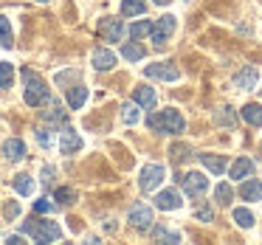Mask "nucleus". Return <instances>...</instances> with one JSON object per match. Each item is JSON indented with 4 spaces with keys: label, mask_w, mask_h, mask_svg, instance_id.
<instances>
[{
    "label": "nucleus",
    "mask_w": 262,
    "mask_h": 245,
    "mask_svg": "<svg viewBox=\"0 0 262 245\" xmlns=\"http://www.w3.org/2000/svg\"><path fill=\"white\" fill-rule=\"evenodd\" d=\"M3 155H6V161L26 158V144L20 141V138H6V141H3Z\"/></svg>",
    "instance_id": "obj_15"
},
{
    "label": "nucleus",
    "mask_w": 262,
    "mask_h": 245,
    "mask_svg": "<svg viewBox=\"0 0 262 245\" xmlns=\"http://www.w3.org/2000/svg\"><path fill=\"white\" fill-rule=\"evenodd\" d=\"M144 12H147L144 0H121V14L124 17H141Z\"/></svg>",
    "instance_id": "obj_22"
},
{
    "label": "nucleus",
    "mask_w": 262,
    "mask_h": 245,
    "mask_svg": "<svg viewBox=\"0 0 262 245\" xmlns=\"http://www.w3.org/2000/svg\"><path fill=\"white\" fill-rule=\"evenodd\" d=\"M133 102H138V104H141V107L152 110L158 99H155V91H152V87L141 85V87H136V91H133Z\"/></svg>",
    "instance_id": "obj_17"
},
{
    "label": "nucleus",
    "mask_w": 262,
    "mask_h": 245,
    "mask_svg": "<svg viewBox=\"0 0 262 245\" xmlns=\"http://www.w3.org/2000/svg\"><path fill=\"white\" fill-rule=\"evenodd\" d=\"M37 141H40V147H51L54 144V136H51V130H48V127H40V130H37Z\"/></svg>",
    "instance_id": "obj_33"
},
{
    "label": "nucleus",
    "mask_w": 262,
    "mask_h": 245,
    "mask_svg": "<svg viewBox=\"0 0 262 245\" xmlns=\"http://www.w3.org/2000/svg\"><path fill=\"white\" fill-rule=\"evenodd\" d=\"M152 234H155V239H161V242H172V245L181 242V234H178V231H169V228H164V226H158Z\"/></svg>",
    "instance_id": "obj_29"
},
{
    "label": "nucleus",
    "mask_w": 262,
    "mask_h": 245,
    "mask_svg": "<svg viewBox=\"0 0 262 245\" xmlns=\"http://www.w3.org/2000/svg\"><path fill=\"white\" fill-rule=\"evenodd\" d=\"M0 48H14V34H12V23L9 17H0Z\"/></svg>",
    "instance_id": "obj_24"
},
{
    "label": "nucleus",
    "mask_w": 262,
    "mask_h": 245,
    "mask_svg": "<svg viewBox=\"0 0 262 245\" xmlns=\"http://www.w3.org/2000/svg\"><path fill=\"white\" fill-rule=\"evenodd\" d=\"M88 102V87L85 85H76L68 91V107L71 110H82V104Z\"/></svg>",
    "instance_id": "obj_19"
},
{
    "label": "nucleus",
    "mask_w": 262,
    "mask_h": 245,
    "mask_svg": "<svg viewBox=\"0 0 262 245\" xmlns=\"http://www.w3.org/2000/svg\"><path fill=\"white\" fill-rule=\"evenodd\" d=\"M200 164L206 166V169L211 172V175H223V172H226V158H223V155H200Z\"/></svg>",
    "instance_id": "obj_18"
},
{
    "label": "nucleus",
    "mask_w": 262,
    "mask_h": 245,
    "mask_svg": "<svg viewBox=\"0 0 262 245\" xmlns=\"http://www.w3.org/2000/svg\"><path fill=\"white\" fill-rule=\"evenodd\" d=\"M141 104L138 102H127V104H121V121H124V124H138V121H141Z\"/></svg>",
    "instance_id": "obj_20"
},
{
    "label": "nucleus",
    "mask_w": 262,
    "mask_h": 245,
    "mask_svg": "<svg viewBox=\"0 0 262 245\" xmlns=\"http://www.w3.org/2000/svg\"><path fill=\"white\" fill-rule=\"evenodd\" d=\"M181 192H175V189H164V192H158V197H155V206H158L161 211H178L181 209Z\"/></svg>",
    "instance_id": "obj_11"
},
{
    "label": "nucleus",
    "mask_w": 262,
    "mask_h": 245,
    "mask_svg": "<svg viewBox=\"0 0 262 245\" xmlns=\"http://www.w3.org/2000/svg\"><path fill=\"white\" fill-rule=\"evenodd\" d=\"M149 127L158 132H166V136H178V132L186 130V121L178 110H161V113H152L149 116Z\"/></svg>",
    "instance_id": "obj_2"
},
{
    "label": "nucleus",
    "mask_w": 262,
    "mask_h": 245,
    "mask_svg": "<svg viewBox=\"0 0 262 245\" xmlns=\"http://www.w3.org/2000/svg\"><path fill=\"white\" fill-rule=\"evenodd\" d=\"M121 54H124V59H130V62H138V59H144V54H147V51H144V46H138V40H133V42H127V46H124V51H121Z\"/></svg>",
    "instance_id": "obj_27"
},
{
    "label": "nucleus",
    "mask_w": 262,
    "mask_h": 245,
    "mask_svg": "<svg viewBox=\"0 0 262 245\" xmlns=\"http://www.w3.org/2000/svg\"><path fill=\"white\" fill-rule=\"evenodd\" d=\"M12 82H14V68H12V62L0 59V87H12Z\"/></svg>",
    "instance_id": "obj_28"
},
{
    "label": "nucleus",
    "mask_w": 262,
    "mask_h": 245,
    "mask_svg": "<svg viewBox=\"0 0 262 245\" xmlns=\"http://www.w3.org/2000/svg\"><path fill=\"white\" fill-rule=\"evenodd\" d=\"M54 166H42V172H40V177H42V186H51L54 183Z\"/></svg>",
    "instance_id": "obj_37"
},
{
    "label": "nucleus",
    "mask_w": 262,
    "mask_h": 245,
    "mask_svg": "<svg viewBox=\"0 0 262 245\" xmlns=\"http://www.w3.org/2000/svg\"><path fill=\"white\" fill-rule=\"evenodd\" d=\"M181 186L189 197H198V194H203L206 189H209V177H206L203 172H186V175L181 177Z\"/></svg>",
    "instance_id": "obj_6"
},
{
    "label": "nucleus",
    "mask_w": 262,
    "mask_h": 245,
    "mask_svg": "<svg viewBox=\"0 0 262 245\" xmlns=\"http://www.w3.org/2000/svg\"><path fill=\"white\" fill-rule=\"evenodd\" d=\"M214 197H217V203H220V206H228V203H231V197H234V189L228 186V183H220V186L214 189Z\"/></svg>",
    "instance_id": "obj_30"
},
{
    "label": "nucleus",
    "mask_w": 262,
    "mask_h": 245,
    "mask_svg": "<svg viewBox=\"0 0 262 245\" xmlns=\"http://www.w3.org/2000/svg\"><path fill=\"white\" fill-rule=\"evenodd\" d=\"M256 82H259V71L251 68V65L234 74V87H237V91H254Z\"/></svg>",
    "instance_id": "obj_10"
},
{
    "label": "nucleus",
    "mask_w": 262,
    "mask_h": 245,
    "mask_svg": "<svg viewBox=\"0 0 262 245\" xmlns=\"http://www.w3.org/2000/svg\"><path fill=\"white\" fill-rule=\"evenodd\" d=\"M251 175H254V161L251 158L243 155V158H237L231 164V177L234 181H245V177H251Z\"/></svg>",
    "instance_id": "obj_14"
},
{
    "label": "nucleus",
    "mask_w": 262,
    "mask_h": 245,
    "mask_svg": "<svg viewBox=\"0 0 262 245\" xmlns=\"http://www.w3.org/2000/svg\"><path fill=\"white\" fill-rule=\"evenodd\" d=\"M40 3H46V0H40Z\"/></svg>",
    "instance_id": "obj_42"
},
{
    "label": "nucleus",
    "mask_w": 262,
    "mask_h": 245,
    "mask_svg": "<svg viewBox=\"0 0 262 245\" xmlns=\"http://www.w3.org/2000/svg\"><path fill=\"white\" fill-rule=\"evenodd\" d=\"M130 226L138 228V231H149V226H152V209L144 203H136L130 209Z\"/></svg>",
    "instance_id": "obj_8"
},
{
    "label": "nucleus",
    "mask_w": 262,
    "mask_h": 245,
    "mask_svg": "<svg viewBox=\"0 0 262 245\" xmlns=\"http://www.w3.org/2000/svg\"><path fill=\"white\" fill-rule=\"evenodd\" d=\"M172 155H175L178 161H183L189 155V147H172Z\"/></svg>",
    "instance_id": "obj_39"
},
{
    "label": "nucleus",
    "mask_w": 262,
    "mask_h": 245,
    "mask_svg": "<svg viewBox=\"0 0 262 245\" xmlns=\"http://www.w3.org/2000/svg\"><path fill=\"white\" fill-rule=\"evenodd\" d=\"M6 242H12V245H17V242H23V237H14V234H12V237H6Z\"/></svg>",
    "instance_id": "obj_40"
},
{
    "label": "nucleus",
    "mask_w": 262,
    "mask_h": 245,
    "mask_svg": "<svg viewBox=\"0 0 262 245\" xmlns=\"http://www.w3.org/2000/svg\"><path fill=\"white\" fill-rule=\"evenodd\" d=\"M144 76H147V79H158V82H178L181 79V71L172 62H155V65H147V68H144Z\"/></svg>",
    "instance_id": "obj_5"
},
{
    "label": "nucleus",
    "mask_w": 262,
    "mask_h": 245,
    "mask_svg": "<svg viewBox=\"0 0 262 245\" xmlns=\"http://www.w3.org/2000/svg\"><path fill=\"white\" fill-rule=\"evenodd\" d=\"M23 85H26L23 87V99H26L29 107H40V104L48 102V87H46V82H42L34 71L23 68Z\"/></svg>",
    "instance_id": "obj_1"
},
{
    "label": "nucleus",
    "mask_w": 262,
    "mask_h": 245,
    "mask_svg": "<svg viewBox=\"0 0 262 245\" xmlns=\"http://www.w3.org/2000/svg\"><path fill=\"white\" fill-rule=\"evenodd\" d=\"M243 119L248 121L251 127H262V104L248 102V104L243 107Z\"/></svg>",
    "instance_id": "obj_21"
},
{
    "label": "nucleus",
    "mask_w": 262,
    "mask_h": 245,
    "mask_svg": "<svg viewBox=\"0 0 262 245\" xmlns=\"http://www.w3.org/2000/svg\"><path fill=\"white\" fill-rule=\"evenodd\" d=\"M23 234H29L34 242H57V239H62V228L48 220H26Z\"/></svg>",
    "instance_id": "obj_3"
},
{
    "label": "nucleus",
    "mask_w": 262,
    "mask_h": 245,
    "mask_svg": "<svg viewBox=\"0 0 262 245\" xmlns=\"http://www.w3.org/2000/svg\"><path fill=\"white\" fill-rule=\"evenodd\" d=\"M152 26L155 23H149V20H138V23L130 26V37L133 40H144L147 34H152Z\"/></svg>",
    "instance_id": "obj_25"
},
{
    "label": "nucleus",
    "mask_w": 262,
    "mask_h": 245,
    "mask_svg": "<svg viewBox=\"0 0 262 245\" xmlns=\"http://www.w3.org/2000/svg\"><path fill=\"white\" fill-rule=\"evenodd\" d=\"M46 119H48V121H62V119H65V110L59 107V104H51V110L46 113Z\"/></svg>",
    "instance_id": "obj_35"
},
{
    "label": "nucleus",
    "mask_w": 262,
    "mask_h": 245,
    "mask_svg": "<svg viewBox=\"0 0 262 245\" xmlns=\"http://www.w3.org/2000/svg\"><path fill=\"white\" fill-rule=\"evenodd\" d=\"M231 217H234V222H237L239 228H251V226L256 222L254 211H251V209H245V206H239V209H234V211H231Z\"/></svg>",
    "instance_id": "obj_23"
},
{
    "label": "nucleus",
    "mask_w": 262,
    "mask_h": 245,
    "mask_svg": "<svg viewBox=\"0 0 262 245\" xmlns=\"http://www.w3.org/2000/svg\"><path fill=\"white\" fill-rule=\"evenodd\" d=\"M54 200L62 203V206H71V203H76V192H74V189H68V186H62V189L54 192Z\"/></svg>",
    "instance_id": "obj_31"
},
{
    "label": "nucleus",
    "mask_w": 262,
    "mask_h": 245,
    "mask_svg": "<svg viewBox=\"0 0 262 245\" xmlns=\"http://www.w3.org/2000/svg\"><path fill=\"white\" fill-rule=\"evenodd\" d=\"M14 192L17 194H23V197H29L31 192H34V183H31V177L29 175H14Z\"/></svg>",
    "instance_id": "obj_26"
},
{
    "label": "nucleus",
    "mask_w": 262,
    "mask_h": 245,
    "mask_svg": "<svg viewBox=\"0 0 262 245\" xmlns=\"http://www.w3.org/2000/svg\"><path fill=\"white\" fill-rule=\"evenodd\" d=\"M99 34H102L104 40H110V42H119L121 37H124V26H121V20H116V17H104V20H99Z\"/></svg>",
    "instance_id": "obj_9"
},
{
    "label": "nucleus",
    "mask_w": 262,
    "mask_h": 245,
    "mask_svg": "<svg viewBox=\"0 0 262 245\" xmlns=\"http://www.w3.org/2000/svg\"><path fill=\"white\" fill-rule=\"evenodd\" d=\"M34 211H37V214H51V211H54V203L42 197V200H37V203H34Z\"/></svg>",
    "instance_id": "obj_34"
},
{
    "label": "nucleus",
    "mask_w": 262,
    "mask_h": 245,
    "mask_svg": "<svg viewBox=\"0 0 262 245\" xmlns=\"http://www.w3.org/2000/svg\"><path fill=\"white\" fill-rule=\"evenodd\" d=\"M175 23H178V20L172 17V14H164V17H158V23L152 26V34H149L155 46H164V42L169 40L172 34H175Z\"/></svg>",
    "instance_id": "obj_7"
},
{
    "label": "nucleus",
    "mask_w": 262,
    "mask_h": 245,
    "mask_svg": "<svg viewBox=\"0 0 262 245\" xmlns=\"http://www.w3.org/2000/svg\"><path fill=\"white\" fill-rule=\"evenodd\" d=\"M164 177H166V169L161 164H147V166H141L138 186H141V192H155L164 183Z\"/></svg>",
    "instance_id": "obj_4"
},
{
    "label": "nucleus",
    "mask_w": 262,
    "mask_h": 245,
    "mask_svg": "<svg viewBox=\"0 0 262 245\" xmlns=\"http://www.w3.org/2000/svg\"><path fill=\"white\" fill-rule=\"evenodd\" d=\"M3 214H6V220H14V217L20 214V203H17V200H12V203H6V209H3Z\"/></svg>",
    "instance_id": "obj_36"
},
{
    "label": "nucleus",
    "mask_w": 262,
    "mask_h": 245,
    "mask_svg": "<svg viewBox=\"0 0 262 245\" xmlns=\"http://www.w3.org/2000/svg\"><path fill=\"white\" fill-rule=\"evenodd\" d=\"M59 149H62L65 155L79 152V149H82V138H79V132H76V130H71V127H65V130H62V136H59Z\"/></svg>",
    "instance_id": "obj_12"
},
{
    "label": "nucleus",
    "mask_w": 262,
    "mask_h": 245,
    "mask_svg": "<svg viewBox=\"0 0 262 245\" xmlns=\"http://www.w3.org/2000/svg\"><path fill=\"white\" fill-rule=\"evenodd\" d=\"M152 3H158V6H169L172 0H152Z\"/></svg>",
    "instance_id": "obj_41"
},
{
    "label": "nucleus",
    "mask_w": 262,
    "mask_h": 245,
    "mask_svg": "<svg viewBox=\"0 0 262 245\" xmlns=\"http://www.w3.org/2000/svg\"><path fill=\"white\" fill-rule=\"evenodd\" d=\"M116 62H119V57L110 48H93V68L96 71H110L116 68Z\"/></svg>",
    "instance_id": "obj_13"
},
{
    "label": "nucleus",
    "mask_w": 262,
    "mask_h": 245,
    "mask_svg": "<svg viewBox=\"0 0 262 245\" xmlns=\"http://www.w3.org/2000/svg\"><path fill=\"white\" fill-rule=\"evenodd\" d=\"M239 197L248 200V203L262 200V181H243V186H239Z\"/></svg>",
    "instance_id": "obj_16"
},
{
    "label": "nucleus",
    "mask_w": 262,
    "mask_h": 245,
    "mask_svg": "<svg viewBox=\"0 0 262 245\" xmlns=\"http://www.w3.org/2000/svg\"><path fill=\"white\" fill-rule=\"evenodd\" d=\"M217 124H223V127H234V124H237L234 110L231 107H220V110H217Z\"/></svg>",
    "instance_id": "obj_32"
},
{
    "label": "nucleus",
    "mask_w": 262,
    "mask_h": 245,
    "mask_svg": "<svg viewBox=\"0 0 262 245\" xmlns=\"http://www.w3.org/2000/svg\"><path fill=\"white\" fill-rule=\"evenodd\" d=\"M194 217H198V220H203V222H211V220H214V211H211L209 206H203V209L194 211Z\"/></svg>",
    "instance_id": "obj_38"
}]
</instances>
